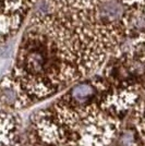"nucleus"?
<instances>
[{
    "label": "nucleus",
    "mask_w": 145,
    "mask_h": 146,
    "mask_svg": "<svg viewBox=\"0 0 145 146\" xmlns=\"http://www.w3.org/2000/svg\"><path fill=\"white\" fill-rule=\"evenodd\" d=\"M67 67L86 79L145 43V0H38L29 15Z\"/></svg>",
    "instance_id": "1"
},
{
    "label": "nucleus",
    "mask_w": 145,
    "mask_h": 146,
    "mask_svg": "<svg viewBox=\"0 0 145 146\" xmlns=\"http://www.w3.org/2000/svg\"><path fill=\"white\" fill-rule=\"evenodd\" d=\"M38 0H0V45L12 38Z\"/></svg>",
    "instance_id": "2"
},
{
    "label": "nucleus",
    "mask_w": 145,
    "mask_h": 146,
    "mask_svg": "<svg viewBox=\"0 0 145 146\" xmlns=\"http://www.w3.org/2000/svg\"><path fill=\"white\" fill-rule=\"evenodd\" d=\"M0 146H22L20 120L14 110L0 109Z\"/></svg>",
    "instance_id": "3"
}]
</instances>
